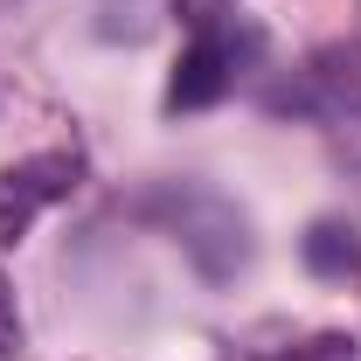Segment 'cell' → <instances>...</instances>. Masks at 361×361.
Returning <instances> with one entry per match:
<instances>
[{
    "label": "cell",
    "mask_w": 361,
    "mask_h": 361,
    "mask_svg": "<svg viewBox=\"0 0 361 361\" xmlns=\"http://www.w3.org/2000/svg\"><path fill=\"white\" fill-rule=\"evenodd\" d=\"M153 216H160L167 236L202 264V278H229V271H243V257H250V229H243V216L229 209L223 195L195 188V180L160 188V195H153Z\"/></svg>",
    "instance_id": "1"
},
{
    "label": "cell",
    "mask_w": 361,
    "mask_h": 361,
    "mask_svg": "<svg viewBox=\"0 0 361 361\" xmlns=\"http://www.w3.org/2000/svg\"><path fill=\"white\" fill-rule=\"evenodd\" d=\"M77 174H84L77 153H35V160L0 167V243H21L49 202H63L77 188Z\"/></svg>",
    "instance_id": "2"
},
{
    "label": "cell",
    "mask_w": 361,
    "mask_h": 361,
    "mask_svg": "<svg viewBox=\"0 0 361 361\" xmlns=\"http://www.w3.org/2000/svg\"><path fill=\"white\" fill-rule=\"evenodd\" d=\"M229 84H236V35L216 28V35H195V42H188L174 84H167V104H174V111H202V104H216Z\"/></svg>",
    "instance_id": "3"
},
{
    "label": "cell",
    "mask_w": 361,
    "mask_h": 361,
    "mask_svg": "<svg viewBox=\"0 0 361 361\" xmlns=\"http://www.w3.org/2000/svg\"><path fill=\"white\" fill-rule=\"evenodd\" d=\"M306 111H313L319 126L334 133V153H341L348 167H361V90H355V84H348V90L334 84V90H326V97H313Z\"/></svg>",
    "instance_id": "4"
},
{
    "label": "cell",
    "mask_w": 361,
    "mask_h": 361,
    "mask_svg": "<svg viewBox=\"0 0 361 361\" xmlns=\"http://www.w3.org/2000/svg\"><path fill=\"white\" fill-rule=\"evenodd\" d=\"M306 264H313L319 278H348V271H361V243H355V229H341V223H313V229H306Z\"/></svg>",
    "instance_id": "5"
},
{
    "label": "cell",
    "mask_w": 361,
    "mask_h": 361,
    "mask_svg": "<svg viewBox=\"0 0 361 361\" xmlns=\"http://www.w3.org/2000/svg\"><path fill=\"white\" fill-rule=\"evenodd\" d=\"M174 14L188 35H216V28L236 21V0H174Z\"/></svg>",
    "instance_id": "6"
},
{
    "label": "cell",
    "mask_w": 361,
    "mask_h": 361,
    "mask_svg": "<svg viewBox=\"0 0 361 361\" xmlns=\"http://www.w3.org/2000/svg\"><path fill=\"white\" fill-rule=\"evenodd\" d=\"M278 361H355V341L348 334H319V341H299L292 355H278Z\"/></svg>",
    "instance_id": "7"
},
{
    "label": "cell",
    "mask_w": 361,
    "mask_h": 361,
    "mask_svg": "<svg viewBox=\"0 0 361 361\" xmlns=\"http://www.w3.org/2000/svg\"><path fill=\"white\" fill-rule=\"evenodd\" d=\"M21 355V306H14V285L0 278V361Z\"/></svg>",
    "instance_id": "8"
},
{
    "label": "cell",
    "mask_w": 361,
    "mask_h": 361,
    "mask_svg": "<svg viewBox=\"0 0 361 361\" xmlns=\"http://www.w3.org/2000/svg\"><path fill=\"white\" fill-rule=\"evenodd\" d=\"M0 7H7V0H0Z\"/></svg>",
    "instance_id": "9"
}]
</instances>
